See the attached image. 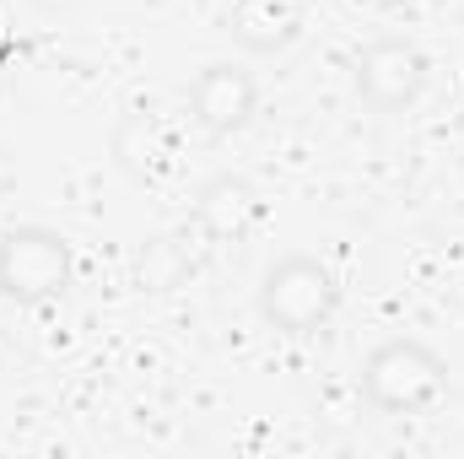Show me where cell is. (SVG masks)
<instances>
[{"mask_svg":"<svg viewBox=\"0 0 464 459\" xmlns=\"http://www.w3.org/2000/svg\"><path fill=\"white\" fill-rule=\"evenodd\" d=\"M362 395L383 416H421L449 395V362L416 336L378 341L362 356Z\"/></svg>","mask_w":464,"mask_h":459,"instance_id":"6da1fadb","label":"cell"},{"mask_svg":"<svg viewBox=\"0 0 464 459\" xmlns=\"http://www.w3.org/2000/svg\"><path fill=\"white\" fill-rule=\"evenodd\" d=\"M341 308V281L314 254H286L259 276V319L281 336H319Z\"/></svg>","mask_w":464,"mask_h":459,"instance_id":"7a4b0ae2","label":"cell"},{"mask_svg":"<svg viewBox=\"0 0 464 459\" xmlns=\"http://www.w3.org/2000/svg\"><path fill=\"white\" fill-rule=\"evenodd\" d=\"M71 276H76V254L54 228L22 222L0 232V298L38 308V303L65 298Z\"/></svg>","mask_w":464,"mask_h":459,"instance_id":"3957f363","label":"cell"},{"mask_svg":"<svg viewBox=\"0 0 464 459\" xmlns=\"http://www.w3.org/2000/svg\"><path fill=\"white\" fill-rule=\"evenodd\" d=\"M351 71H356V98L372 114H405V109H416V98L427 93V76H432L427 54L411 38H394V33L362 44L356 60H351Z\"/></svg>","mask_w":464,"mask_h":459,"instance_id":"277c9868","label":"cell"},{"mask_svg":"<svg viewBox=\"0 0 464 459\" xmlns=\"http://www.w3.org/2000/svg\"><path fill=\"white\" fill-rule=\"evenodd\" d=\"M254 109H259V82H254L243 65L217 60V65H206V71L189 82V119H195L206 135H217V141L237 135V130L254 119Z\"/></svg>","mask_w":464,"mask_h":459,"instance_id":"5b68a950","label":"cell"},{"mask_svg":"<svg viewBox=\"0 0 464 459\" xmlns=\"http://www.w3.org/2000/svg\"><path fill=\"white\" fill-rule=\"evenodd\" d=\"M114 162L135 184H162L179 168V130L157 109H130L114 124Z\"/></svg>","mask_w":464,"mask_h":459,"instance_id":"8992f818","label":"cell"},{"mask_svg":"<svg viewBox=\"0 0 464 459\" xmlns=\"http://www.w3.org/2000/svg\"><path fill=\"white\" fill-rule=\"evenodd\" d=\"M259 222H265V195L243 173H217L195 195V228L206 238H217V243H243Z\"/></svg>","mask_w":464,"mask_h":459,"instance_id":"52a82bcc","label":"cell"},{"mask_svg":"<svg viewBox=\"0 0 464 459\" xmlns=\"http://www.w3.org/2000/svg\"><path fill=\"white\" fill-rule=\"evenodd\" d=\"M227 27L248 54H281L297 44L303 11H297V0H232Z\"/></svg>","mask_w":464,"mask_h":459,"instance_id":"ba28073f","label":"cell"},{"mask_svg":"<svg viewBox=\"0 0 464 459\" xmlns=\"http://www.w3.org/2000/svg\"><path fill=\"white\" fill-rule=\"evenodd\" d=\"M11 184H16V168H11V162H5V151H0V190H11Z\"/></svg>","mask_w":464,"mask_h":459,"instance_id":"9c48e42d","label":"cell"},{"mask_svg":"<svg viewBox=\"0 0 464 459\" xmlns=\"http://www.w3.org/2000/svg\"><path fill=\"white\" fill-rule=\"evenodd\" d=\"M367 5H378V11H405V5H416V0H367Z\"/></svg>","mask_w":464,"mask_h":459,"instance_id":"30bf717a","label":"cell"}]
</instances>
